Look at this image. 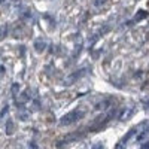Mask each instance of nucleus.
I'll use <instances>...</instances> for the list:
<instances>
[{
	"instance_id": "obj_1",
	"label": "nucleus",
	"mask_w": 149,
	"mask_h": 149,
	"mask_svg": "<svg viewBox=\"0 0 149 149\" xmlns=\"http://www.w3.org/2000/svg\"><path fill=\"white\" fill-rule=\"evenodd\" d=\"M84 115H85L84 110H72V112H69L67 115H64L63 118H61L60 125H70V124H73V122H76L78 119H81Z\"/></svg>"
},
{
	"instance_id": "obj_2",
	"label": "nucleus",
	"mask_w": 149,
	"mask_h": 149,
	"mask_svg": "<svg viewBox=\"0 0 149 149\" xmlns=\"http://www.w3.org/2000/svg\"><path fill=\"white\" fill-rule=\"evenodd\" d=\"M106 106H109V102H107V100H104V102H102V103H98V104L95 106V109H98V110H100V109H106Z\"/></svg>"
},
{
	"instance_id": "obj_4",
	"label": "nucleus",
	"mask_w": 149,
	"mask_h": 149,
	"mask_svg": "<svg viewBox=\"0 0 149 149\" xmlns=\"http://www.w3.org/2000/svg\"><path fill=\"white\" fill-rule=\"evenodd\" d=\"M142 148H149V142H146V143H143V145H142Z\"/></svg>"
},
{
	"instance_id": "obj_3",
	"label": "nucleus",
	"mask_w": 149,
	"mask_h": 149,
	"mask_svg": "<svg viewBox=\"0 0 149 149\" xmlns=\"http://www.w3.org/2000/svg\"><path fill=\"white\" fill-rule=\"evenodd\" d=\"M145 17H146V12H143V10H140V14H139L137 17H136V19H137V21H139V19H142V18H145Z\"/></svg>"
},
{
	"instance_id": "obj_5",
	"label": "nucleus",
	"mask_w": 149,
	"mask_h": 149,
	"mask_svg": "<svg viewBox=\"0 0 149 149\" xmlns=\"http://www.w3.org/2000/svg\"><path fill=\"white\" fill-rule=\"evenodd\" d=\"M103 2H104V0H97V2H95V5L98 6V5H100V3H103Z\"/></svg>"
}]
</instances>
